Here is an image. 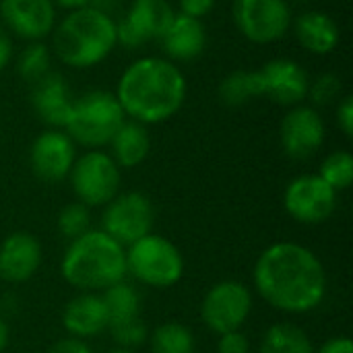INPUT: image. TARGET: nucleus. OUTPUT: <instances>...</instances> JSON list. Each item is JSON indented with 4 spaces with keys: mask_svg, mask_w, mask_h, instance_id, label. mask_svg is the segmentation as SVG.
Returning a JSON list of instances; mask_svg holds the SVG:
<instances>
[{
    "mask_svg": "<svg viewBox=\"0 0 353 353\" xmlns=\"http://www.w3.org/2000/svg\"><path fill=\"white\" fill-rule=\"evenodd\" d=\"M254 285L273 308L304 314L325 300L327 275L312 250L294 242H279L259 256Z\"/></svg>",
    "mask_w": 353,
    "mask_h": 353,
    "instance_id": "f257e3e1",
    "label": "nucleus"
},
{
    "mask_svg": "<svg viewBox=\"0 0 353 353\" xmlns=\"http://www.w3.org/2000/svg\"><path fill=\"white\" fill-rule=\"evenodd\" d=\"M114 95L130 120L145 126L159 124L182 108L186 79L172 60L145 56L122 72Z\"/></svg>",
    "mask_w": 353,
    "mask_h": 353,
    "instance_id": "f03ea898",
    "label": "nucleus"
},
{
    "mask_svg": "<svg viewBox=\"0 0 353 353\" xmlns=\"http://www.w3.org/2000/svg\"><path fill=\"white\" fill-rule=\"evenodd\" d=\"M116 46L114 17L95 6L70 10L52 31V50L70 68L97 66Z\"/></svg>",
    "mask_w": 353,
    "mask_h": 353,
    "instance_id": "7ed1b4c3",
    "label": "nucleus"
},
{
    "mask_svg": "<svg viewBox=\"0 0 353 353\" xmlns=\"http://www.w3.org/2000/svg\"><path fill=\"white\" fill-rule=\"evenodd\" d=\"M126 252L105 232H85L64 252L62 275L81 292L108 290L126 275Z\"/></svg>",
    "mask_w": 353,
    "mask_h": 353,
    "instance_id": "20e7f679",
    "label": "nucleus"
},
{
    "mask_svg": "<svg viewBox=\"0 0 353 353\" xmlns=\"http://www.w3.org/2000/svg\"><path fill=\"white\" fill-rule=\"evenodd\" d=\"M124 120L126 114L116 95L103 89H93L72 99L64 132L72 139L74 145L79 143L89 149H99L110 145L112 137Z\"/></svg>",
    "mask_w": 353,
    "mask_h": 353,
    "instance_id": "39448f33",
    "label": "nucleus"
},
{
    "mask_svg": "<svg viewBox=\"0 0 353 353\" xmlns=\"http://www.w3.org/2000/svg\"><path fill=\"white\" fill-rule=\"evenodd\" d=\"M126 271L151 288H170L180 281L184 261L180 250L165 238L147 234L128 246Z\"/></svg>",
    "mask_w": 353,
    "mask_h": 353,
    "instance_id": "423d86ee",
    "label": "nucleus"
},
{
    "mask_svg": "<svg viewBox=\"0 0 353 353\" xmlns=\"http://www.w3.org/2000/svg\"><path fill=\"white\" fill-rule=\"evenodd\" d=\"M68 178L74 194L79 196V203L85 207L108 205L114 196H118L120 168L108 153L99 149H93L74 159Z\"/></svg>",
    "mask_w": 353,
    "mask_h": 353,
    "instance_id": "0eeeda50",
    "label": "nucleus"
},
{
    "mask_svg": "<svg viewBox=\"0 0 353 353\" xmlns=\"http://www.w3.org/2000/svg\"><path fill=\"white\" fill-rule=\"evenodd\" d=\"M234 23L252 43L279 41L292 27L288 0H234Z\"/></svg>",
    "mask_w": 353,
    "mask_h": 353,
    "instance_id": "6e6552de",
    "label": "nucleus"
},
{
    "mask_svg": "<svg viewBox=\"0 0 353 353\" xmlns=\"http://www.w3.org/2000/svg\"><path fill=\"white\" fill-rule=\"evenodd\" d=\"M153 217V205L145 194L126 192L108 203L101 215V232H105L120 246H130L151 234Z\"/></svg>",
    "mask_w": 353,
    "mask_h": 353,
    "instance_id": "1a4fd4ad",
    "label": "nucleus"
},
{
    "mask_svg": "<svg viewBox=\"0 0 353 353\" xmlns=\"http://www.w3.org/2000/svg\"><path fill=\"white\" fill-rule=\"evenodd\" d=\"M250 310H252L250 290L238 281H221L213 285L207 292L201 306L203 321L217 335L240 331Z\"/></svg>",
    "mask_w": 353,
    "mask_h": 353,
    "instance_id": "9d476101",
    "label": "nucleus"
},
{
    "mask_svg": "<svg viewBox=\"0 0 353 353\" xmlns=\"http://www.w3.org/2000/svg\"><path fill=\"white\" fill-rule=\"evenodd\" d=\"M103 304L108 310V329L120 347L132 350L147 339V329L141 321V298L137 290L124 281L103 290Z\"/></svg>",
    "mask_w": 353,
    "mask_h": 353,
    "instance_id": "9b49d317",
    "label": "nucleus"
},
{
    "mask_svg": "<svg viewBox=\"0 0 353 353\" xmlns=\"http://www.w3.org/2000/svg\"><path fill=\"white\" fill-rule=\"evenodd\" d=\"M285 211L300 223L327 221L337 205V192L316 174H306L290 182L283 196Z\"/></svg>",
    "mask_w": 353,
    "mask_h": 353,
    "instance_id": "f8f14e48",
    "label": "nucleus"
},
{
    "mask_svg": "<svg viewBox=\"0 0 353 353\" xmlns=\"http://www.w3.org/2000/svg\"><path fill=\"white\" fill-rule=\"evenodd\" d=\"M281 147L288 157L304 161L310 159L325 143V122L316 108L294 105L281 120Z\"/></svg>",
    "mask_w": 353,
    "mask_h": 353,
    "instance_id": "ddd939ff",
    "label": "nucleus"
},
{
    "mask_svg": "<svg viewBox=\"0 0 353 353\" xmlns=\"http://www.w3.org/2000/svg\"><path fill=\"white\" fill-rule=\"evenodd\" d=\"M77 159L72 139L64 130L50 128L35 137L29 153L33 174L43 182H60L68 178Z\"/></svg>",
    "mask_w": 353,
    "mask_h": 353,
    "instance_id": "4468645a",
    "label": "nucleus"
},
{
    "mask_svg": "<svg viewBox=\"0 0 353 353\" xmlns=\"http://www.w3.org/2000/svg\"><path fill=\"white\" fill-rule=\"evenodd\" d=\"M0 19L17 37L41 41L56 27V6L52 0H0Z\"/></svg>",
    "mask_w": 353,
    "mask_h": 353,
    "instance_id": "2eb2a0df",
    "label": "nucleus"
},
{
    "mask_svg": "<svg viewBox=\"0 0 353 353\" xmlns=\"http://www.w3.org/2000/svg\"><path fill=\"white\" fill-rule=\"evenodd\" d=\"M265 97L279 105H300L308 97L310 77L302 64L290 58H275L259 68Z\"/></svg>",
    "mask_w": 353,
    "mask_h": 353,
    "instance_id": "dca6fc26",
    "label": "nucleus"
},
{
    "mask_svg": "<svg viewBox=\"0 0 353 353\" xmlns=\"http://www.w3.org/2000/svg\"><path fill=\"white\" fill-rule=\"evenodd\" d=\"M31 105L37 118L56 130H64L70 116L72 97L66 79L60 72H48L31 85Z\"/></svg>",
    "mask_w": 353,
    "mask_h": 353,
    "instance_id": "f3484780",
    "label": "nucleus"
},
{
    "mask_svg": "<svg viewBox=\"0 0 353 353\" xmlns=\"http://www.w3.org/2000/svg\"><path fill=\"white\" fill-rule=\"evenodd\" d=\"M39 263L41 246L31 234L17 232L0 244V277L10 283H21L33 277Z\"/></svg>",
    "mask_w": 353,
    "mask_h": 353,
    "instance_id": "a211bd4d",
    "label": "nucleus"
},
{
    "mask_svg": "<svg viewBox=\"0 0 353 353\" xmlns=\"http://www.w3.org/2000/svg\"><path fill=\"white\" fill-rule=\"evenodd\" d=\"M168 60L172 62H190L205 52L207 46V31L201 19H192L186 14L176 12L170 29L159 39Z\"/></svg>",
    "mask_w": 353,
    "mask_h": 353,
    "instance_id": "6ab92c4d",
    "label": "nucleus"
},
{
    "mask_svg": "<svg viewBox=\"0 0 353 353\" xmlns=\"http://www.w3.org/2000/svg\"><path fill=\"white\" fill-rule=\"evenodd\" d=\"M62 323L64 329L77 339H87L103 333L108 329V310L103 298L91 292L72 298L64 308Z\"/></svg>",
    "mask_w": 353,
    "mask_h": 353,
    "instance_id": "aec40b11",
    "label": "nucleus"
},
{
    "mask_svg": "<svg viewBox=\"0 0 353 353\" xmlns=\"http://www.w3.org/2000/svg\"><path fill=\"white\" fill-rule=\"evenodd\" d=\"M294 23V33L296 39L300 41L302 48H306L310 54H331L337 43H339V25L337 21L323 12V10H306L296 17Z\"/></svg>",
    "mask_w": 353,
    "mask_h": 353,
    "instance_id": "412c9836",
    "label": "nucleus"
},
{
    "mask_svg": "<svg viewBox=\"0 0 353 353\" xmlns=\"http://www.w3.org/2000/svg\"><path fill=\"white\" fill-rule=\"evenodd\" d=\"M176 10L170 0H132L122 17L143 39V43L161 39L170 29Z\"/></svg>",
    "mask_w": 353,
    "mask_h": 353,
    "instance_id": "4be33fe9",
    "label": "nucleus"
},
{
    "mask_svg": "<svg viewBox=\"0 0 353 353\" xmlns=\"http://www.w3.org/2000/svg\"><path fill=\"white\" fill-rule=\"evenodd\" d=\"M112 145V159L118 168H137L143 163L151 151V137L147 126L134 120H124L122 126L110 141Z\"/></svg>",
    "mask_w": 353,
    "mask_h": 353,
    "instance_id": "5701e85b",
    "label": "nucleus"
},
{
    "mask_svg": "<svg viewBox=\"0 0 353 353\" xmlns=\"http://www.w3.org/2000/svg\"><path fill=\"white\" fill-rule=\"evenodd\" d=\"M259 97H265L259 70H234L219 83V99L230 108H240Z\"/></svg>",
    "mask_w": 353,
    "mask_h": 353,
    "instance_id": "b1692460",
    "label": "nucleus"
},
{
    "mask_svg": "<svg viewBox=\"0 0 353 353\" xmlns=\"http://www.w3.org/2000/svg\"><path fill=\"white\" fill-rule=\"evenodd\" d=\"M314 345L308 335L296 325H275L271 327L261 343V353H314Z\"/></svg>",
    "mask_w": 353,
    "mask_h": 353,
    "instance_id": "393cba45",
    "label": "nucleus"
},
{
    "mask_svg": "<svg viewBox=\"0 0 353 353\" xmlns=\"http://www.w3.org/2000/svg\"><path fill=\"white\" fill-rule=\"evenodd\" d=\"M52 54L43 41H29L17 56V72L23 81L35 83L50 72Z\"/></svg>",
    "mask_w": 353,
    "mask_h": 353,
    "instance_id": "a878e982",
    "label": "nucleus"
},
{
    "mask_svg": "<svg viewBox=\"0 0 353 353\" xmlns=\"http://www.w3.org/2000/svg\"><path fill=\"white\" fill-rule=\"evenodd\" d=\"M153 353H194V337L180 323H165L151 335Z\"/></svg>",
    "mask_w": 353,
    "mask_h": 353,
    "instance_id": "bb28decb",
    "label": "nucleus"
},
{
    "mask_svg": "<svg viewBox=\"0 0 353 353\" xmlns=\"http://www.w3.org/2000/svg\"><path fill=\"white\" fill-rule=\"evenodd\" d=\"M335 192L337 190H345L350 188L353 182V157L350 151H335L331 153L323 165H321V174H319Z\"/></svg>",
    "mask_w": 353,
    "mask_h": 353,
    "instance_id": "cd10ccee",
    "label": "nucleus"
},
{
    "mask_svg": "<svg viewBox=\"0 0 353 353\" xmlns=\"http://www.w3.org/2000/svg\"><path fill=\"white\" fill-rule=\"evenodd\" d=\"M89 209L83 203H70L58 215V230L64 238L77 240L79 236L89 232Z\"/></svg>",
    "mask_w": 353,
    "mask_h": 353,
    "instance_id": "c85d7f7f",
    "label": "nucleus"
},
{
    "mask_svg": "<svg viewBox=\"0 0 353 353\" xmlns=\"http://www.w3.org/2000/svg\"><path fill=\"white\" fill-rule=\"evenodd\" d=\"M341 93V79L333 72L319 74L314 81H310L308 97L314 105H329L333 103Z\"/></svg>",
    "mask_w": 353,
    "mask_h": 353,
    "instance_id": "c756f323",
    "label": "nucleus"
},
{
    "mask_svg": "<svg viewBox=\"0 0 353 353\" xmlns=\"http://www.w3.org/2000/svg\"><path fill=\"white\" fill-rule=\"evenodd\" d=\"M217 352L219 353H248L250 352V343L248 337L240 331H230L219 335V343H217Z\"/></svg>",
    "mask_w": 353,
    "mask_h": 353,
    "instance_id": "7c9ffc66",
    "label": "nucleus"
},
{
    "mask_svg": "<svg viewBox=\"0 0 353 353\" xmlns=\"http://www.w3.org/2000/svg\"><path fill=\"white\" fill-rule=\"evenodd\" d=\"M215 2H217V0H178V6H180L178 12L203 21V19L213 10Z\"/></svg>",
    "mask_w": 353,
    "mask_h": 353,
    "instance_id": "2f4dec72",
    "label": "nucleus"
},
{
    "mask_svg": "<svg viewBox=\"0 0 353 353\" xmlns=\"http://www.w3.org/2000/svg\"><path fill=\"white\" fill-rule=\"evenodd\" d=\"M337 124L345 137H353V97L345 95L337 105Z\"/></svg>",
    "mask_w": 353,
    "mask_h": 353,
    "instance_id": "473e14b6",
    "label": "nucleus"
},
{
    "mask_svg": "<svg viewBox=\"0 0 353 353\" xmlns=\"http://www.w3.org/2000/svg\"><path fill=\"white\" fill-rule=\"evenodd\" d=\"M48 353H93L91 347L83 341V339H77V337H68V339H62V341H56Z\"/></svg>",
    "mask_w": 353,
    "mask_h": 353,
    "instance_id": "72a5a7b5",
    "label": "nucleus"
},
{
    "mask_svg": "<svg viewBox=\"0 0 353 353\" xmlns=\"http://www.w3.org/2000/svg\"><path fill=\"white\" fill-rule=\"evenodd\" d=\"M314 353H353V343L347 337H335V339H329L319 352Z\"/></svg>",
    "mask_w": 353,
    "mask_h": 353,
    "instance_id": "f704fd0d",
    "label": "nucleus"
},
{
    "mask_svg": "<svg viewBox=\"0 0 353 353\" xmlns=\"http://www.w3.org/2000/svg\"><path fill=\"white\" fill-rule=\"evenodd\" d=\"M10 58H12V39L6 33V29L0 27V72L8 66Z\"/></svg>",
    "mask_w": 353,
    "mask_h": 353,
    "instance_id": "c9c22d12",
    "label": "nucleus"
},
{
    "mask_svg": "<svg viewBox=\"0 0 353 353\" xmlns=\"http://www.w3.org/2000/svg\"><path fill=\"white\" fill-rule=\"evenodd\" d=\"M93 0H52L54 6H60V8H66V10H77V8H85V6H91Z\"/></svg>",
    "mask_w": 353,
    "mask_h": 353,
    "instance_id": "e433bc0d",
    "label": "nucleus"
},
{
    "mask_svg": "<svg viewBox=\"0 0 353 353\" xmlns=\"http://www.w3.org/2000/svg\"><path fill=\"white\" fill-rule=\"evenodd\" d=\"M6 343H8V327H6V323L0 319V352L6 347Z\"/></svg>",
    "mask_w": 353,
    "mask_h": 353,
    "instance_id": "4c0bfd02",
    "label": "nucleus"
},
{
    "mask_svg": "<svg viewBox=\"0 0 353 353\" xmlns=\"http://www.w3.org/2000/svg\"><path fill=\"white\" fill-rule=\"evenodd\" d=\"M110 353H132L130 350H126V347H118V350H112Z\"/></svg>",
    "mask_w": 353,
    "mask_h": 353,
    "instance_id": "58836bf2",
    "label": "nucleus"
}]
</instances>
